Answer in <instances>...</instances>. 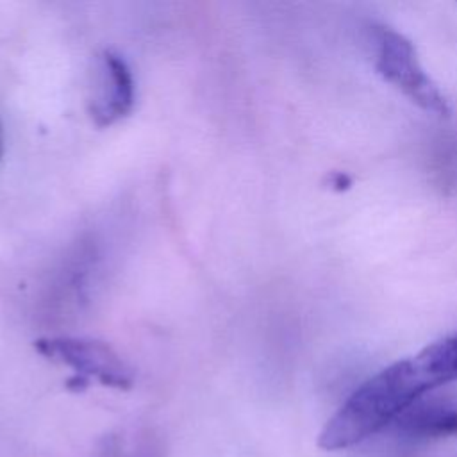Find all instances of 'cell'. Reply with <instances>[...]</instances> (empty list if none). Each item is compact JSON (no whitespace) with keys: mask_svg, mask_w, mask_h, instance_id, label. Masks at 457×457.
<instances>
[{"mask_svg":"<svg viewBox=\"0 0 457 457\" xmlns=\"http://www.w3.org/2000/svg\"><path fill=\"white\" fill-rule=\"evenodd\" d=\"M441 386L423 350L402 359L362 382L320 432L325 450H346L375 436L430 389Z\"/></svg>","mask_w":457,"mask_h":457,"instance_id":"1","label":"cell"},{"mask_svg":"<svg viewBox=\"0 0 457 457\" xmlns=\"http://www.w3.org/2000/svg\"><path fill=\"white\" fill-rule=\"evenodd\" d=\"M371 36L377 73L420 109L441 118L450 116L448 100L423 70L414 45L403 34L387 27H375Z\"/></svg>","mask_w":457,"mask_h":457,"instance_id":"2","label":"cell"},{"mask_svg":"<svg viewBox=\"0 0 457 457\" xmlns=\"http://www.w3.org/2000/svg\"><path fill=\"white\" fill-rule=\"evenodd\" d=\"M34 346L46 359L71 366L79 373L75 378L87 382V377H95L102 384L120 389L132 384L130 368L105 343L82 337H46L37 339Z\"/></svg>","mask_w":457,"mask_h":457,"instance_id":"3","label":"cell"},{"mask_svg":"<svg viewBox=\"0 0 457 457\" xmlns=\"http://www.w3.org/2000/svg\"><path fill=\"white\" fill-rule=\"evenodd\" d=\"M134 104V80L127 62L104 52L98 62L96 89L91 100V118L98 127H107L129 114Z\"/></svg>","mask_w":457,"mask_h":457,"instance_id":"4","label":"cell"},{"mask_svg":"<svg viewBox=\"0 0 457 457\" xmlns=\"http://www.w3.org/2000/svg\"><path fill=\"white\" fill-rule=\"evenodd\" d=\"M396 427L412 439L457 436V405L416 402L396 420Z\"/></svg>","mask_w":457,"mask_h":457,"instance_id":"5","label":"cell"},{"mask_svg":"<svg viewBox=\"0 0 457 457\" xmlns=\"http://www.w3.org/2000/svg\"><path fill=\"white\" fill-rule=\"evenodd\" d=\"M328 184L334 187V189H345V187H348L350 186V179L345 175V173H334L332 177H330V180H328Z\"/></svg>","mask_w":457,"mask_h":457,"instance_id":"6","label":"cell"},{"mask_svg":"<svg viewBox=\"0 0 457 457\" xmlns=\"http://www.w3.org/2000/svg\"><path fill=\"white\" fill-rule=\"evenodd\" d=\"M0 155H2V130H0Z\"/></svg>","mask_w":457,"mask_h":457,"instance_id":"7","label":"cell"},{"mask_svg":"<svg viewBox=\"0 0 457 457\" xmlns=\"http://www.w3.org/2000/svg\"><path fill=\"white\" fill-rule=\"evenodd\" d=\"M452 337H453V341H455V346H457V332H455V334H452Z\"/></svg>","mask_w":457,"mask_h":457,"instance_id":"8","label":"cell"}]
</instances>
